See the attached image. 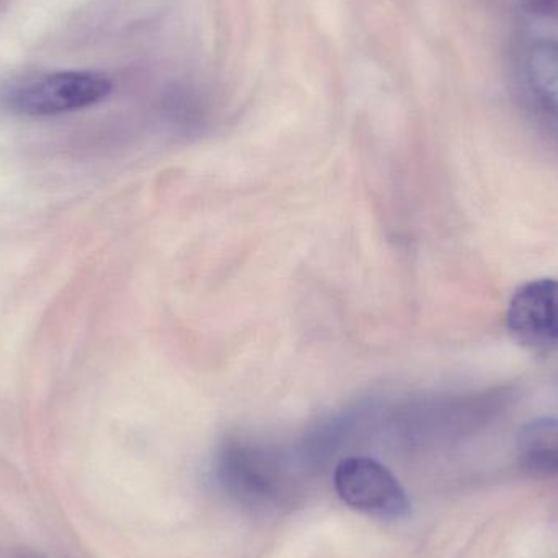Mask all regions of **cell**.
Listing matches in <instances>:
<instances>
[{"label": "cell", "instance_id": "obj_5", "mask_svg": "<svg viewBox=\"0 0 558 558\" xmlns=\"http://www.w3.org/2000/svg\"><path fill=\"white\" fill-rule=\"evenodd\" d=\"M527 77L541 104L558 118V41L539 39L527 54Z\"/></svg>", "mask_w": 558, "mask_h": 558}, {"label": "cell", "instance_id": "obj_4", "mask_svg": "<svg viewBox=\"0 0 558 558\" xmlns=\"http://www.w3.org/2000/svg\"><path fill=\"white\" fill-rule=\"evenodd\" d=\"M517 452L527 471L558 477V418L526 423L518 433Z\"/></svg>", "mask_w": 558, "mask_h": 558}, {"label": "cell", "instance_id": "obj_6", "mask_svg": "<svg viewBox=\"0 0 558 558\" xmlns=\"http://www.w3.org/2000/svg\"><path fill=\"white\" fill-rule=\"evenodd\" d=\"M524 7L534 15L558 20V0H526Z\"/></svg>", "mask_w": 558, "mask_h": 558}, {"label": "cell", "instance_id": "obj_3", "mask_svg": "<svg viewBox=\"0 0 558 558\" xmlns=\"http://www.w3.org/2000/svg\"><path fill=\"white\" fill-rule=\"evenodd\" d=\"M507 325L520 340L558 343V279H534L521 286L508 304Z\"/></svg>", "mask_w": 558, "mask_h": 558}, {"label": "cell", "instance_id": "obj_1", "mask_svg": "<svg viewBox=\"0 0 558 558\" xmlns=\"http://www.w3.org/2000/svg\"><path fill=\"white\" fill-rule=\"evenodd\" d=\"M111 90L110 78L98 72H52L13 88L5 104L13 113L25 117H54L100 104Z\"/></svg>", "mask_w": 558, "mask_h": 558}, {"label": "cell", "instance_id": "obj_2", "mask_svg": "<svg viewBox=\"0 0 558 558\" xmlns=\"http://www.w3.org/2000/svg\"><path fill=\"white\" fill-rule=\"evenodd\" d=\"M335 488L348 507L374 517L400 520L410 513L405 490L392 472L369 458H348L335 471Z\"/></svg>", "mask_w": 558, "mask_h": 558}]
</instances>
